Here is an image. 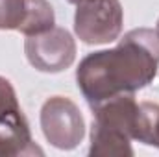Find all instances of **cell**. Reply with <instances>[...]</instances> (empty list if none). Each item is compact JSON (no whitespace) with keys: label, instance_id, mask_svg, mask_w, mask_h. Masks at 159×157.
Segmentation results:
<instances>
[{"label":"cell","instance_id":"30bf717a","mask_svg":"<svg viewBox=\"0 0 159 157\" xmlns=\"http://www.w3.org/2000/svg\"><path fill=\"white\" fill-rule=\"evenodd\" d=\"M67 2H70V4H74V6H76L78 2H81V0H67Z\"/></svg>","mask_w":159,"mask_h":157},{"label":"cell","instance_id":"7a4b0ae2","mask_svg":"<svg viewBox=\"0 0 159 157\" xmlns=\"http://www.w3.org/2000/svg\"><path fill=\"white\" fill-rule=\"evenodd\" d=\"M139 104L133 94H119L93 105L89 155L126 157L133 155Z\"/></svg>","mask_w":159,"mask_h":157},{"label":"cell","instance_id":"3957f363","mask_svg":"<svg viewBox=\"0 0 159 157\" xmlns=\"http://www.w3.org/2000/svg\"><path fill=\"white\" fill-rule=\"evenodd\" d=\"M124 11L120 0H81L76 4L74 32L85 44H107L120 37Z\"/></svg>","mask_w":159,"mask_h":157},{"label":"cell","instance_id":"6da1fadb","mask_svg":"<svg viewBox=\"0 0 159 157\" xmlns=\"http://www.w3.org/2000/svg\"><path fill=\"white\" fill-rule=\"evenodd\" d=\"M159 69V35L150 28L124 34L117 46L85 56L76 70V85L87 104L119 94H133L150 85Z\"/></svg>","mask_w":159,"mask_h":157},{"label":"cell","instance_id":"8fae6325","mask_svg":"<svg viewBox=\"0 0 159 157\" xmlns=\"http://www.w3.org/2000/svg\"><path fill=\"white\" fill-rule=\"evenodd\" d=\"M156 34L159 35V20H157V26H156Z\"/></svg>","mask_w":159,"mask_h":157},{"label":"cell","instance_id":"277c9868","mask_svg":"<svg viewBox=\"0 0 159 157\" xmlns=\"http://www.w3.org/2000/svg\"><path fill=\"white\" fill-rule=\"evenodd\" d=\"M41 128L46 141L57 150H74L85 137L83 115L67 96H52L43 104Z\"/></svg>","mask_w":159,"mask_h":157},{"label":"cell","instance_id":"9c48e42d","mask_svg":"<svg viewBox=\"0 0 159 157\" xmlns=\"http://www.w3.org/2000/svg\"><path fill=\"white\" fill-rule=\"evenodd\" d=\"M135 141L159 148V104L143 102L139 104Z\"/></svg>","mask_w":159,"mask_h":157},{"label":"cell","instance_id":"8992f818","mask_svg":"<svg viewBox=\"0 0 159 157\" xmlns=\"http://www.w3.org/2000/svg\"><path fill=\"white\" fill-rule=\"evenodd\" d=\"M56 26L54 7L48 0H0V30L37 35Z\"/></svg>","mask_w":159,"mask_h":157},{"label":"cell","instance_id":"ba28073f","mask_svg":"<svg viewBox=\"0 0 159 157\" xmlns=\"http://www.w3.org/2000/svg\"><path fill=\"white\" fill-rule=\"evenodd\" d=\"M0 128L30 129V124L19 105L11 81L2 76H0Z\"/></svg>","mask_w":159,"mask_h":157},{"label":"cell","instance_id":"5b68a950","mask_svg":"<svg viewBox=\"0 0 159 157\" xmlns=\"http://www.w3.org/2000/svg\"><path fill=\"white\" fill-rule=\"evenodd\" d=\"M24 54L34 69L39 72L67 70L76 59V43L70 32L54 26L43 34L28 35L24 41Z\"/></svg>","mask_w":159,"mask_h":157},{"label":"cell","instance_id":"52a82bcc","mask_svg":"<svg viewBox=\"0 0 159 157\" xmlns=\"http://www.w3.org/2000/svg\"><path fill=\"white\" fill-rule=\"evenodd\" d=\"M43 155V150L34 142L30 129L0 128V157Z\"/></svg>","mask_w":159,"mask_h":157}]
</instances>
